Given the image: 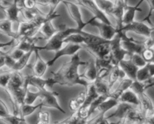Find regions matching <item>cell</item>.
I'll return each mask as SVG.
<instances>
[{"instance_id": "44dd1931", "label": "cell", "mask_w": 154, "mask_h": 124, "mask_svg": "<svg viewBox=\"0 0 154 124\" xmlns=\"http://www.w3.org/2000/svg\"><path fill=\"white\" fill-rule=\"evenodd\" d=\"M134 107H136V106L128 104V103L119 102L118 105H116V110L115 111V112L110 114L105 117L107 120L111 119V118H117L119 120H122L125 119V117H126L127 114L129 112V111L131 110Z\"/></svg>"}, {"instance_id": "5b68a950", "label": "cell", "mask_w": 154, "mask_h": 124, "mask_svg": "<svg viewBox=\"0 0 154 124\" xmlns=\"http://www.w3.org/2000/svg\"><path fill=\"white\" fill-rule=\"evenodd\" d=\"M110 41L94 45H82V46L83 49L92 54L95 60H111Z\"/></svg>"}, {"instance_id": "cb8c5ba5", "label": "cell", "mask_w": 154, "mask_h": 124, "mask_svg": "<svg viewBox=\"0 0 154 124\" xmlns=\"http://www.w3.org/2000/svg\"><path fill=\"white\" fill-rule=\"evenodd\" d=\"M118 101H119V102L128 103V104H131L132 105L136 106V107H138L139 104H140L138 96H137L135 93L133 92L132 90H131L130 89L125 90V92L119 97Z\"/></svg>"}, {"instance_id": "8fae6325", "label": "cell", "mask_w": 154, "mask_h": 124, "mask_svg": "<svg viewBox=\"0 0 154 124\" xmlns=\"http://www.w3.org/2000/svg\"><path fill=\"white\" fill-rule=\"evenodd\" d=\"M29 87H33L37 90H53V87L56 84V81L52 78H43L35 75H26Z\"/></svg>"}, {"instance_id": "11a10c76", "label": "cell", "mask_w": 154, "mask_h": 124, "mask_svg": "<svg viewBox=\"0 0 154 124\" xmlns=\"http://www.w3.org/2000/svg\"><path fill=\"white\" fill-rule=\"evenodd\" d=\"M144 1H146V0H139L138 2H137V3L135 5V6L137 7V8H140V5H141V4L143 3V2H144Z\"/></svg>"}, {"instance_id": "d4e9b609", "label": "cell", "mask_w": 154, "mask_h": 124, "mask_svg": "<svg viewBox=\"0 0 154 124\" xmlns=\"http://www.w3.org/2000/svg\"><path fill=\"white\" fill-rule=\"evenodd\" d=\"M133 82V80L130 79L128 78H125L124 79L121 80L119 81V86L116 87V89L113 91H111L109 93V96H112L115 99H119V97L125 92V90H128L131 87V84Z\"/></svg>"}, {"instance_id": "7402d4cb", "label": "cell", "mask_w": 154, "mask_h": 124, "mask_svg": "<svg viewBox=\"0 0 154 124\" xmlns=\"http://www.w3.org/2000/svg\"><path fill=\"white\" fill-rule=\"evenodd\" d=\"M119 103L117 99H115L112 96H108L106 99L103 100L97 108V111H99V114L97 115L98 117H104L105 114L107 111L111 110L113 108L116 107V105Z\"/></svg>"}, {"instance_id": "277c9868", "label": "cell", "mask_w": 154, "mask_h": 124, "mask_svg": "<svg viewBox=\"0 0 154 124\" xmlns=\"http://www.w3.org/2000/svg\"><path fill=\"white\" fill-rule=\"evenodd\" d=\"M59 30L57 33L54 34L50 39L46 41V44L43 46H38L35 47V49L38 50V51H57L63 47V40L72 33H81L83 30H79L75 28H69L67 27L65 24H62L59 26Z\"/></svg>"}, {"instance_id": "680465c9", "label": "cell", "mask_w": 154, "mask_h": 124, "mask_svg": "<svg viewBox=\"0 0 154 124\" xmlns=\"http://www.w3.org/2000/svg\"><path fill=\"white\" fill-rule=\"evenodd\" d=\"M137 124H145L144 123H137Z\"/></svg>"}, {"instance_id": "836d02e7", "label": "cell", "mask_w": 154, "mask_h": 124, "mask_svg": "<svg viewBox=\"0 0 154 124\" xmlns=\"http://www.w3.org/2000/svg\"><path fill=\"white\" fill-rule=\"evenodd\" d=\"M63 0H38L37 5H43V6H49V12L48 14H54L56 12L55 10L59 4L62 3Z\"/></svg>"}, {"instance_id": "4fadbf2b", "label": "cell", "mask_w": 154, "mask_h": 124, "mask_svg": "<svg viewBox=\"0 0 154 124\" xmlns=\"http://www.w3.org/2000/svg\"><path fill=\"white\" fill-rule=\"evenodd\" d=\"M77 4H79L80 6L86 8L88 11H89L93 14V17L97 19L104 23L112 24L110 20L108 18V16H106L96 4L94 0H76Z\"/></svg>"}, {"instance_id": "30bf717a", "label": "cell", "mask_w": 154, "mask_h": 124, "mask_svg": "<svg viewBox=\"0 0 154 124\" xmlns=\"http://www.w3.org/2000/svg\"><path fill=\"white\" fill-rule=\"evenodd\" d=\"M118 32L121 36V44H122V48L126 50L128 54H141L142 51L145 48L143 41H137L133 38H130L127 35V33L122 31H119Z\"/></svg>"}, {"instance_id": "b9f144b4", "label": "cell", "mask_w": 154, "mask_h": 124, "mask_svg": "<svg viewBox=\"0 0 154 124\" xmlns=\"http://www.w3.org/2000/svg\"><path fill=\"white\" fill-rule=\"evenodd\" d=\"M8 54H9L14 60H15L16 61H17V60H20L26 53H25L24 51H22V50L19 49L17 47H13V48H11L10 51H8Z\"/></svg>"}, {"instance_id": "6f0895ef", "label": "cell", "mask_w": 154, "mask_h": 124, "mask_svg": "<svg viewBox=\"0 0 154 124\" xmlns=\"http://www.w3.org/2000/svg\"><path fill=\"white\" fill-rule=\"evenodd\" d=\"M121 124H129V123H126V122H125V121L123 120H122V123H121Z\"/></svg>"}, {"instance_id": "f35d334b", "label": "cell", "mask_w": 154, "mask_h": 124, "mask_svg": "<svg viewBox=\"0 0 154 124\" xmlns=\"http://www.w3.org/2000/svg\"><path fill=\"white\" fill-rule=\"evenodd\" d=\"M129 89L131 90H132L134 93H135L137 96H138L139 94L141 93L146 91V90H145L144 83L140 82V81H137V80L133 81L132 84H131Z\"/></svg>"}, {"instance_id": "ffe728a7", "label": "cell", "mask_w": 154, "mask_h": 124, "mask_svg": "<svg viewBox=\"0 0 154 124\" xmlns=\"http://www.w3.org/2000/svg\"><path fill=\"white\" fill-rule=\"evenodd\" d=\"M119 66L125 74L126 78L135 81L137 72L139 68L136 66L129 59H124V60H121L119 63Z\"/></svg>"}, {"instance_id": "ee69618b", "label": "cell", "mask_w": 154, "mask_h": 124, "mask_svg": "<svg viewBox=\"0 0 154 124\" xmlns=\"http://www.w3.org/2000/svg\"><path fill=\"white\" fill-rule=\"evenodd\" d=\"M146 1L147 2L148 5H149V12H148L147 15H146V17H145L144 18L141 20V21L144 22V23L145 22H146V23H149V24H152V23H151V20H150V17L154 11V0H146Z\"/></svg>"}, {"instance_id": "f907efd6", "label": "cell", "mask_w": 154, "mask_h": 124, "mask_svg": "<svg viewBox=\"0 0 154 124\" xmlns=\"http://www.w3.org/2000/svg\"><path fill=\"white\" fill-rule=\"evenodd\" d=\"M145 124H154V111L145 120Z\"/></svg>"}, {"instance_id": "7bdbcfd3", "label": "cell", "mask_w": 154, "mask_h": 124, "mask_svg": "<svg viewBox=\"0 0 154 124\" xmlns=\"http://www.w3.org/2000/svg\"><path fill=\"white\" fill-rule=\"evenodd\" d=\"M16 45L15 38H11V40L7 42H0V54H6V51H4L5 48H13Z\"/></svg>"}, {"instance_id": "2e32d148", "label": "cell", "mask_w": 154, "mask_h": 124, "mask_svg": "<svg viewBox=\"0 0 154 124\" xmlns=\"http://www.w3.org/2000/svg\"><path fill=\"white\" fill-rule=\"evenodd\" d=\"M56 17H51L48 20H47L45 23L42 24V26H41L40 29L38 31V35L40 37L41 40H45V41H48V39L51 38L53 35L55 33H57L59 30V28L56 29L53 26V25L51 24V21H52L54 19H55Z\"/></svg>"}, {"instance_id": "9f6ffc18", "label": "cell", "mask_w": 154, "mask_h": 124, "mask_svg": "<svg viewBox=\"0 0 154 124\" xmlns=\"http://www.w3.org/2000/svg\"><path fill=\"white\" fill-rule=\"evenodd\" d=\"M63 123H64V124H72V123L71 122V120L69 118H67L66 120H63Z\"/></svg>"}, {"instance_id": "f1b7e54d", "label": "cell", "mask_w": 154, "mask_h": 124, "mask_svg": "<svg viewBox=\"0 0 154 124\" xmlns=\"http://www.w3.org/2000/svg\"><path fill=\"white\" fill-rule=\"evenodd\" d=\"M20 14H21L22 17H23V20H26V21H29V20L35 19L38 16L45 14L37 8V6L32 8H23L20 11Z\"/></svg>"}, {"instance_id": "91938a15", "label": "cell", "mask_w": 154, "mask_h": 124, "mask_svg": "<svg viewBox=\"0 0 154 124\" xmlns=\"http://www.w3.org/2000/svg\"><path fill=\"white\" fill-rule=\"evenodd\" d=\"M111 1H113V2H114V1H115V0H111Z\"/></svg>"}, {"instance_id": "9c48e42d", "label": "cell", "mask_w": 154, "mask_h": 124, "mask_svg": "<svg viewBox=\"0 0 154 124\" xmlns=\"http://www.w3.org/2000/svg\"><path fill=\"white\" fill-rule=\"evenodd\" d=\"M39 92H40L41 104L42 107L54 108L63 114H66V111L59 104L58 99H57L59 96L58 93L54 90H39Z\"/></svg>"}, {"instance_id": "ab89813d", "label": "cell", "mask_w": 154, "mask_h": 124, "mask_svg": "<svg viewBox=\"0 0 154 124\" xmlns=\"http://www.w3.org/2000/svg\"><path fill=\"white\" fill-rule=\"evenodd\" d=\"M36 124H50V114L48 111H42L38 113Z\"/></svg>"}, {"instance_id": "5bb4252c", "label": "cell", "mask_w": 154, "mask_h": 124, "mask_svg": "<svg viewBox=\"0 0 154 124\" xmlns=\"http://www.w3.org/2000/svg\"><path fill=\"white\" fill-rule=\"evenodd\" d=\"M151 30H152V28L144 23V22L134 20L128 24L124 25L120 31L125 32V33H128V32H132L137 35H142V36L147 38L150 35Z\"/></svg>"}, {"instance_id": "ac0fdd59", "label": "cell", "mask_w": 154, "mask_h": 124, "mask_svg": "<svg viewBox=\"0 0 154 124\" xmlns=\"http://www.w3.org/2000/svg\"><path fill=\"white\" fill-rule=\"evenodd\" d=\"M34 53L35 54V63L31 66V69H32L34 75L38 77H43L48 67L47 65V62L44 61L43 59L41 57L39 51L38 50L35 49Z\"/></svg>"}, {"instance_id": "4dcf8cb0", "label": "cell", "mask_w": 154, "mask_h": 124, "mask_svg": "<svg viewBox=\"0 0 154 124\" xmlns=\"http://www.w3.org/2000/svg\"><path fill=\"white\" fill-rule=\"evenodd\" d=\"M85 100V90L82 91V92L79 93L76 97L72 99L69 101V108L72 111H77L79 110L82 105L84 104Z\"/></svg>"}, {"instance_id": "3957f363", "label": "cell", "mask_w": 154, "mask_h": 124, "mask_svg": "<svg viewBox=\"0 0 154 124\" xmlns=\"http://www.w3.org/2000/svg\"><path fill=\"white\" fill-rule=\"evenodd\" d=\"M60 17V14L54 13V14H42L38 16L35 19L29 21L21 20L18 23V29L16 31L17 33V38L21 37H27V38H32L35 37L38 33V31L40 29L41 26L44 23L51 17Z\"/></svg>"}, {"instance_id": "60d3db41", "label": "cell", "mask_w": 154, "mask_h": 124, "mask_svg": "<svg viewBox=\"0 0 154 124\" xmlns=\"http://www.w3.org/2000/svg\"><path fill=\"white\" fill-rule=\"evenodd\" d=\"M141 55L146 63H154V48H144Z\"/></svg>"}, {"instance_id": "f546056e", "label": "cell", "mask_w": 154, "mask_h": 124, "mask_svg": "<svg viewBox=\"0 0 154 124\" xmlns=\"http://www.w3.org/2000/svg\"><path fill=\"white\" fill-rule=\"evenodd\" d=\"M98 8L106 16L112 17L114 10V2L111 0H94Z\"/></svg>"}, {"instance_id": "83f0119b", "label": "cell", "mask_w": 154, "mask_h": 124, "mask_svg": "<svg viewBox=\"0 0 154 124\" xmlns=\"http://www.w3.org/2000/svg\"><path fill=\"white\" fill-rule=\"evenodd\" d=\"M137 11L140 12V11H142V9L140 8H137L135 5L129 6L127 4V5L125 8V10H124L123 17H122V24H123V26L134 21L136 12H137Z\"/></svg>"}, {"instance_id": "f6af8a7d", "label": "cell", "mask_w": 154, "mask_h": 124, "mask_svg": "<svg viewBox=\"0 0 154 124\" xmlns=\"http://www.w3.org/2000/svg\"><path fill=\"white\" fill-rule=\"evenodd\" d=\"M11 112L8 110L6 104L0 99V120H2L4 117L9 115Z\"/></svg>"}, {"instance_id": "8d00e7d4", "label": "cell", "mask_w": 154, "mask_h": 124, "mask_svg": "<svg viewBox=\"0 0 154 124\" xmlns=\"http://www.w3.org/2000/svg\"><path fill=\"white\" fill-rule=\"evenodd\" d=\"M13 71L6 70V71H0V88L5 90L10 79H11V74Z\"/></svg>"}, {"instance_id": "d590c367", "label": "cell", "mask_w": 154, "mask_h": 124, "mask_svg": "<svg viewBox=\"0 0 154 124\" xmlns=\"http://www.w3.org/2000/svg\"><path fill=\"white\" fill-rule=\"evenodd\" d=\"M151 78L150 74H149V69H148L147 65H145L144 66L141 68H139L137 72V76H136V80L140 82H146V81Z\"/></svg>"}, {"instance_id": "681fc988", "label": "cell", "mask_w": 154, "mask_h": 124, "mask_svg": "<svg viewBox=\"0 0 154 124\" xmlns=\"http://www.w3.org/2000/svg\"><path fill=\"white\" fill-rule=\"evenodd\" d=\"M0 54V70L5 66V54Z\"/></svg>"}, {"instance_id": "9a60e30c", "label": "cell", "mask_w": 154, "mask_h": 124, "mask_svg": "<svg viewBox=\"0 0 154 124\" xmlns=\"http://www.w3.org/2000/svg\"><path fill=\"white\" fill-rule=\"evenodd\" d=\"M0 9L2 10L5 14V17L8 20H11L12 23H20V18H19V14H20V9L17 8V5L12 2H6L3 0L2 5L0 7Z\"/></svg>"}, {"instance_id": "7dc6e473", "label": "cell", "mask_w": 154, "mask_h": 124, "mask_svg": "<svg viewBox=\"0 0 154 124\" xmlns=\"http://www.w3.org/2000/svg\"><path fill=\"white\" fill-rule=\"evenodd\" d=\"M23 5H24V8H35L37 6V1L36 0H24Z\"/></svg>"}, {"instance_id": "ba28073f", "label": "cell", "mask_w": 154, "mask_h": 124, "mask_svg": "<svg viewBox=\"0 0 154 124\" xmlns=\"http://www.w3.org/2000/svg\"><path fill=\"white\" fill-rule=\"evenodd\" d=\"M62 3L64 4L69 15L75 21L77 29H79V30H84L85 26L89 25L88 22H85L83 20L80 7H79L80 5L79 4L69 2V1H65V0H63Z\"/></svg>"}, {"instance_id": "94428289", "label": "cell", "mask_w": 154, "mask_h": 124, "mask_svg": "<svg viewBox=\"0 0 154 124\" xmlns=\"http://www.w3.org/2000/svg\"><path fill=\"white\" fill-rule=\"evenodd\" d=\"M152 27H153V28H154V26H152Z\"/></svg>"}, {"instance_id": "e575fe53", "label": "cell", "mask_w": 154, "mask_h": 124, "mask_svg": "<svg viewBox=\"0 0 154 124\" xmlns=\"http://www.w3.org/2000/svg\"><path fill=\"white\" fill-rule=\"evenodd\" d=\"M38 98H40V92H39V90L32 91L28 87L26 93V95H25L24 102H23V104L34 105V102Z\"/></svg>"}, {"instance_id": "816d5d0a", "label": "cell", "mask_w": 154, "mask_h": 124, "mask_svg": "<svg viewBox=\"0 0 154 124\" xmlns=\"http://www.w3.org/2000/svg\"><path fill=\"white\" fill-rule=\"evenodd\" d=\"M96 120H97V123H98V124H111V123H109V121H108V120L106 119V117H98L97 116H96Z\"/></svg>"}, {"instance_id": "4316f807", "label": "cell", "mask_w": 154, "mask_h": 124, "mask_svg": "<svg viewBox=\"0 0 154 124\" xmlns=\"http://www.w3.org/2000/svg\"><path fill=\"white\" fill-rule=\"evenodd\" d=\"M93 84L99 96H109L111 89L105 78H97V79L93 82Z\"/></svg>"}, {"instance_id": "bcb514c9", "label": "cell", "mask_w": 154, "mask_h": 124, "mask_svg": "<svg viewBox=\"0 0 154 124\" xmlns=\"http://www.w3.org/2000/svg\"><path fill=\"white\" fill-rule=\"evenodd\" d=\"M15 63L16 60H14V59L7 53V54H5V67L8 68V70L13 71Z\"/></svg>"}, {"instance_id": "db71d44e", "label": "cell", "mask_w": 154, "mask_h": 124, "mask_svg": "<svg viewBox=\"0 0 154 124\" xmlns=\"http://www.w3.org/2000/svg\"><path fill=\"white\" fill-rule=\"evenodd\" d=\"M152 28V30H151L150 32V35L149 37H150L151 39H152V42H153V45H154V28L153 27H151Z\"/></svg>"}, {"instance_id": "e0dca14e", "label": "cell", "mask_w": 154, "mask_h": 124, "mask_svg": "<svg viewBox=\"0 0 154 124\" xmlns=\"http://www.w3.org/2000/svg\"><path fill=\"white\" fill-rule=\"evenodd\" d=\"M139 102V108L143 114L144 115L145 117H147L148 116L151 114L154 111V106L153 103H152L151 99L146 95V91L145 92L141 93L138 95Z\"/></svg>"}, {"instance_id": "f5cc1de1", "label": "cell", "mask_w": 154, "mask_h": 124, "mask_svg": "<svg viewBox=\"0 0 154 124\" xmlns=\"http://www.w3.org/2000/svg\"><path fill=\"white\" fill-rule=\"evenodd\" d=\"M23 1H24V0H13V2H14V3L17 5V8H18L20 11L22 8H24Z\"/></svg>"}, {"instance_id": "52a82bcc", "label": "cell", "mask_w": 154, "mask_h": 124, "mask_svg": "<svg viewBox=\"0 0 154 124\" xmlns=\"http://www.w3.org/2000/svg\"><path fill=\"white\" fill-rule=\"evenodd\" d=\"M88 24L90 26H95L99 30V35L103 39L110 41L118 33L116 28L114 27L112 24L104 23L97 19L92 17L88 20Z\"/></svg>"}, {"instance_id": "d6a6232c", "label": "cell", "mask_w": 154, "mask_h": 124, "mask_svg": "<svg viewBox=\"0 0 154 124\" xmlns=\"http://www.w3.org/2000/svg\"><path fill=\"white\" fill-rule=\"evenodd\" d=\"M42 104L41 102L38 105H26L23 104L20 108V116L21 117L25 118L26 117L29 116L32 113L35 111L37 109L42 108Z\"/></svg>"}, {"instance_id": "603a6c76", "label": "cell", "mask_w": 154, "mask_h": 124, "mask_svg": "<svg viewBox=\"0 0 154 124\" xmlns=\"http://www.w3.org/2000/svg\"><path fill=\"white\" fill-rule=\"evenodd\" d=\"M125 78H126L125 74L121 69V68L119 66H114L112 69V70L110 71V72H109V75L107 76L108 79L106 80L109 88L112 89V87L117 82V81H120L121 80L124 79Z\"/></svg>"}, {"instance_id": "8992f818", "label": "cell", "mask_w": 154, "mask_h": 124, "mask_svg": "<svg viewBox=\"0 0 154 124\" xmlns=\"http://www.w3.org/2000/svg\"><path fill=\"white\" fill-rule=\"evenodd\" d=\"M129 54L124 49L121 44V36L118 32L115 37L110 41V56L111 62L113 66H119L121 60L126 59Z\"/></svg>"}, {"instance_id": "74e56055", "label": "cell", "mask_w": 154, "mask_h": 124, "mask_svg": "<svg viewBox=\"0 0 154 124\" xmlns=\"http://www.w3.org/2000/svg\"><path fill=\"white\" fill-rule=\"evenodd\" d=\"M128 59L138 68H141L146 64V62L143 58L141 54H132L128 55Z\"/></svg>"}, {"instance_id": "6da1fadb", "label": "cell", "mask_w": 154, "mask_h": 124, "mask_svg": "<svg viewBox=\"0 0 154 124\" xmlns=\"http://www.w3.org/2000/svg\"><path fill=\"white\" fill-rule=\"evenodd\" d=\"M86 63L81 60L78 53L72 56L71 60L63 63L57 72H51L56 84L66 87L81 85L86 88L90 83L82 78L79 72V66H85Z\"/></svg>"}, {"instance_id": "7c38bea8", "label": "cell", "mask_w": 154, "mask_h": 124, "mask_svg": "<svg viewBox=\"0 0 154 124\" xmlns=\"http://www.w3.org/2000/svg\"><path fill=\"white\" fill-rule=\"evenodd\" d=\"M81 49H82V46L81 45H76V44L67 43L66 45L62 47L60 49L54 52V55L52 59L47 62V65L48 67H51L55 63L57 60L63 57H71L76 54Z\"/></svg>"}, {"instance_id": "d6986e66", "label": "cell", "mask_w": 154, "mask_h": 124, "mask_svg": "<svg viewBox=\"0 0 154 124\" xmlns=\"http://www.w3.org/2000/svg\"><path fill=\"white\" fill-rule=\"evenodd\" d=\"M81 76L89 83H93L97 79V69L94 59H90L87 61L85 69L83 73L81 74Z\"/></svg>"}, {"instance_id": "484cf974", "label": "cell", "mask_w": 154, "mask_h": 124, "mask_svg": "<svg viewBox=\"0 0 154 124\" xmlns=\"http://www.w3.org/2000/svg\"><path fill=\"white\" fill-rule=\"evenodd\" d=\"M12 22L7 18L0 20V33L7 35L11 38H17V33L12 29Z\"/></svg>"}, {"instance_id": "7a4b0ae2", "label": "cell", "mask_w": 154, "mask_h": 124, "mask_svg": "<svg viewBox=\"0 0 154 124\" xmlns=\"http://www.w3.org/2000/svg\"><path fill=\"white\" fill-rule=\"evenodd\" d=\"M28 87L26 75L25 76L20 72H12L11 79L5 90L9 96L14 114H20V108L24 102Z\"/></svg>"}, {"instance_id": "c3c4849f", "label": "cell", "mask_w": 154, "mask_h": 124, "mask_svg": "<svg viewBox=\"0 0 154 124\" xmlns=\"http://www.w3.org/2000/svg\"><path fill=\"white\" fill-rule=\"evenodd\" d=\"M145 84V90H147L149 88L154 87V76L152 77L151 78H149L148 81H146V82H144Z\"/></svg>"}, {"instance_id": "1f68e13d", "label": "cell", "mask_w": 154, "mask_h": 124, "mask_svg": "<svg viewBox=\"0 0 154 124\" xmlns=\"http://www.w3.org/2000/svg\"><path fill=\"white\" fill-rule=\"evenodd\" d=\"M35 51H30L29 52L26 53L20 60H17L14 65V69H13V72H20L21 70H23L25 67L28 65L29 63V60L30 59L31 55L34 53Z\"/></svg>"}]
</instances>
